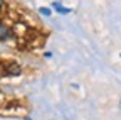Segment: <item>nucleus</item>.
<instances>
[{
	"mask_svg": "<svg viewBox=\"0 0 121 120\" xmlns=\"http://www.w3.org/2000/svg\"><path fill=\"white\" fill-rule=\"evenodd\" d=\"M10 36H12L10 27L7 24H4V22H0V41H7Z\"/></svg>",
	"mask_w": 121,
	"mask_h": 120,
	"instance_id": "1",
	"label": "nucleus"
},
{
	"mask_svg": "<svg viewBox=\"0 0 121 120\" xmlns=\"http://www.w3.org/2000/svg\"><path fill=\"white\" fill-rule=\"evenodd\" d=\"M40 14H44V15H51V10H47V9H40Z\"/></svg>",
	"mask_w": 121,
	"mask_h": 120,
	"instance_id": "2",
	"label": "nucleus"
},
{
	"mask_svg": "<svg viewBox=\"0 0 121 120\" xmlns=\"http://www.w3.org/2000/svg\"><path fill=\"white\" fill-rule=\"evenodd\" d=\"M4 9V0H0V10Z\"/></svg>",
	"mask_w": 121,
	"mask_h": 120,
	"instance_id": "3",
	"label": "nucleus"
}]
</instances>
